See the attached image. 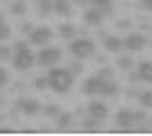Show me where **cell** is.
Returning <instances> with one entry per match:
<instances>
[{"mask_svg": "<svg viewBox=\"0 0 152 136\" xmlns=\"http://www.w3.org/2000/svg\"><path fill=\"white\" fill-rule=\"evenodd\" d=\"M73 82H75V75L68 71V68H52L48 71V86H50L55 93H61L66 95L70 89H73Z\"/></svg>", "mask_w": 152, "mask_h": 136, "instance_id": "cell-1", "label": "cell"}, {"mask_svg": "<svg viewBox=\"0 0 152 136\" xmlns=\"http://www.w3.org/2000/svg\"><path fill=\"white\" fill-rule=\"evenodd\" d=\"M12 64H14V68H16V71H20V73L30 71L32 66L37 64V59H34V55H32V50H30V45H27L25 41H18V43L14 45Z\"/></svg>", "mask_w": 152, "mask_h": 136, "instance_id": "cell-2", "label": "cell"}, {"mask_svg": "<svg viewBox=\"0 0 152 136\" xmlns=\"http://www.w3.org/2000/svg\"><path fill=\"white\" fill-rule=\"evenodd\" d=\"M95 50V43L91 39H86V36H82V39H73L70 41V52H73V57L75 59H89L91 55H93Z\"/></svg>", "mask_w": 152, "mask_h": 136, "instance_id": "cell-3", "label": "cell"}, {"mask_svg": "<svg viewBox=\"0 0 152 136\" xmlns=\"http://www.w3.org/2000/svg\"><path fill=\"white\" fill-rule=\"evenodd\" d=\"M34 59H37L39 66L50 68V66H57L59 61H61V50H59V48H52V45H48V48L43 45V50H39V55Z\"/></svg>", "mask_w": 152, "mask_h": 136, "instance_id": "cell-4", "label": "cell"}, {"mask_svg": "<svg viewBox=\"0 0 152 136\" xmlns=\"http://www.w3.org/2000/svg\"><path fill=\"white\" fill-rule=\"evenodd\" d=\"M145 43H148V39L141 32H132V34H127L125 39H123L125 50H129V52H141L143 48H145Z\"/></svg>", "mask_w": 152, "mask_h": 136, "instance_id": "cell-5", "label": "cell"}, {"mask_svg": "<svg viewBox=\"0 0 152 136\" xmlns=\"http://www.w3.org/2000/svg\"><path fill=\"white\" fill-rule=\"evenodd\" d=\"M50 39H52V30L50 27H34L30 32V43H34V45H48L50 43Z\"/></svg>", "mask_w": 152, "mask_h": 136, "instance_id": "cell-6", "label": "cell"}, {"mask_svg": "<svg viewBox=\"0 0 152 136\" xmlns=\"http://www.w3.org/2000/svg\"><path fill=\"white\" fill-rule=\"evenodd\" d=\"M104 82H107L104 77H100V75H93V77H89L86 82H84L82 93H84V95H100V93H102V86H104Z\"/></svg>", "mask_w": 152, "mask_h": 136, "instance_id": "cell-7", "label": "cell"}, {"mask_svg": "<svg viewBox=\"0 0 152 136\" xmlns=\"http://www.w3.org/2000/svg\"><path fill=\"white\" fill-rule=\"evenodd\" d=\"M89 116L95 118L98 123H102V120L109 116V107L104 102H100V100H91L89 102Z\"/></svg>", "mask_w": 152, "mask_h": 136, "instance_id": "cell-8", "label": "cell"}, {"mask_svg": "<svg viewBox=\"0 0 152 136\" xmlns=\"http://www.w3.org/2000/svg\"><path fill=\"white\" fill-rule=\"evenodd\" d=\"M134 77L139 79V82H148V84H152V61H141L139 66H136V75Z\"/></svg>", "mask_w": 152, "mask_h": 136, "instance_id": "cell-9", "label": "cell"}, {"mask_svg": "<svg viewBox=\"0 0 152 136\" xmlns=\"http://www.w3.org/2000/svg\"><path fill=\"white\" fill-rule=\"evenodd\" d=\"M18 109L25 116H37L39 111H41V104L37 100H32V97H23V100H18Z\"/></svg>", "mask_w": 152, "mask_h": 136, "instance_id": "cell-10", "label": "cell"}, {"mask_svg": "<svg viewBox=\"0 0 152 136\" xmlns=\"http://www.w3.org/2000/svg\"><path fill=\"white\" fill-rule=\"evenodd\" d=\"M102 20H104V16H102L95 7H89V9L84 12V23H86V25L98 27V25H102Z\"/></svg>", "mask_w": 152, "mask_h": 136, "instance_id": "cell-11", "label": "cell"}, {"mask_svg": "<svg viewBox=\"0 0 152 136\" xmlns=\"http://www.w3.org/2000/svg\"><path fill=\"white\" fill-rule=\"evenodd\" d=\"M116 123H118V127H132L134 123V113L129 109H121V111H116Z\"/></svg>", "mask_w": 152, "mask_h": 136, "instance_id": "cell-12", "label": "cell"}, {"mask_svg": "<svg viewBox=\"0 0 152 136\" xmlns=\"http://www.w3.org/2000/svg\"><path fill=\"white\" fill-rule=\"evenodd\" d=\"M123 48H125V45H123V39H121V36H104V50H107V52L118 55Z\"/></svg>", "mask_w": 152, "mask_h": 136, "instance_id": "cell-13", "label": "cell"}, {"mask_svg": "<svg viewBox=\"0 0 152 136\" xmlns=\"http://www.w3.org/2000/svg\"><path fill=\"white\" fill-rule=\"evenodd\" d=\"M52 12L59 14V16H66V18H68L70 14H73V7H70L68 0H52Z\"/></svg>", "mask_w": 152, "mask_h": 136, "instance_id": "cell-14", "label": "cell"}, {"mask_svg": "<svg viewBox=\"0 0 152 136\" xmlns=\"http://www.w3.org/2000/svg\"><path fill=\"white\" fill-rule=\"evenodd\" d=\"M91 5H93L102 16H111V14H114V0H91Z\"/></svg>", "mask_w": 152, "mask_h": 136, "instance_id": "cell-15", "label": "cell"}, {"mask_svg": "<svg viewBox=\"0 0 152 136\" xmlns=\"http://www.w3.org/2000/svg\"><path fill=\"white\" fill-rule=\"evenodd\" d=\"M37 12L41 18H45V16H52V0H37Z\"/></svg>", "mask_w": 152, "mask_h": 136, "instance_id": "cell-16", "label": "cell"}, {"mask_svg": "<svg viewBox=\"0 0 152 136\" xmlns=\"http://www.w3.org/2000/svg\"><path fill=\"white\" fill-rule=\"evenodd\" d=\"M75 34H77V27L73 23H61L59 25V36L61 39H75Z\"/></svg>", "mask_w": 152, "mask_h": 136, "instance_id": "cell-17", "label": "cell"}, {"mask_svg": "<svg viewBox=\"0 0 152 136\" xmlns=\"http://www.w3.org/2000/svg\"><path fill=\"white\" fill-rule=\"evenodd\" d=\"M116 66H118V68H123V71H132V68H134V59L129 57V55H118Z\"/></svg>", "mask_w": 152, "mask_h": 136, "instance_id": "cell-18", "label": "cell"}, {"mask_svg": "<svg viewBox=\"0 0 152 136\" xmlns=\"http://www.w3.org/2000/svg\"><path fill=\"white\" fill-rule=\"evenodd\" d=\"M70 125H73V113H68V111L64 113V111H61V113L57 116V127H59V129H68Z\"/></svg>", "mask_w": 152, "mask_h": 136, "instance_id": "cell-19", "label": "cell"}, {"mask_svg": "<svg viewBox=\"0 0 152 136\" xmlns=\"http://www.w3.org/2000/svg\"><path fill=\"white\" fill-rule=\"evenodd\" d=\"M139 104L143 109H152V91H143L139 93Z\"/></svg>", "mask_w": 152, "mask_h": 136, "instance_id": "cell-20", "label": "cell"}, {"mask_svg": "<svg viewBox=\"0 0 152 136\" xmlns=\"http://www.w3.org/2000/svg\"><path fill=\"white\" fill-rule=\"evenodd\" d=\"M43 113H45V116H48V118H57L59 113H61V109H59L57 104H48V107H45V109H43Z\"/></svg>", "mask_w": 152, "mask_h": 136, "instance_id": "cell-21", "label": "cell"}, {"mask_svg": "<svg viewBox=\"0 0 152 136\" xmlns=\"http://www.w3.org/2000/svg\"><path fill=\"white\" fill-rule=\"evenodd\" d=\"M9 36H12V27L2 20V23H0V41H7Z\"/></svg>", "mask_w": 152, "mask_h": 136, "instance_id": "cell-22", "label": "cell"}, {"mask_svg": "<svg viewBox=\"0 0 152 136\" xmlns=\"http://www.w3.org/2000/svg\"><path fill=\"white\" fill-rule=\"evenodd\" d=\"M12 14H14V16H23V14H25V2H23V0L14 2V5H12Z\"/></svg>", "mask_w": 152, "mask_h": 136, "instance_id": "cell-23", "label": "cell"}, {"mask_svg": "<svg viewBox=\"0 0 152 136\" xmlns=\"http://www.w3.org/2000/svg\"><path fill=\"white\" fill-rule=\"evenodd\" d=\"M12 55H14V50L9 48V45H0V59H2V61L12 59Z\"/></svg>", "mask_w": 152, "mask_h": 136, "instance_id": "cell-24", "label": "cell"}, {"mask_svg": "<svg viewBox=\"0 0 152 136\" xmlns=\"http://www.w3.org/2000/svg\"><path fill=\"white\" fill-rule=\"evenodd\" d=\"M95 123H98V120H95V118H84V127H86V129H95Z\"/></svg>", "mask_w": 152, "mask_h": 136, "instance_id": "cell-25", "label": "cell"}, {"mask_svg": "<svg viewBox=\"0 0 152 136\" xmlns=\"http://www.w3.org/2000/svg\"><path fill=\"white\" fill-rule=\"evenodd\" d=\"M139 5H141V9H145V12L152 14V0H141Z\"/></svg>", "mask_w": 152, "mask_h": 136, "instance_id": "cell-26", "label": "cell"}, {"mask_svg": "<svg viewBox=\"0 0 152 136\" xmlns=\"http://www.w3.org/2000/svg\"><path fill=\"white\" fill-rule=\"evenodd\" d=\"M34 84H37V89H45V86H48V77H37Z\"/></svg>", "mask_w": 152, "mask_h": 136, "instance_id": "cell-27", "label": "cell"}, {"mask_svg": "<svg viewBox=\"0 0 152 136\" xmlns=\"http://www.w3.org/2000/svg\"><path fill=\"white\" fill-rule=\"evenodd\" d=\"M5 84H7V71L2 68V66H0V89H2Z\"/></svg>", "mask_w": 152, "mask_h": 136, "instance_id": "cell-28", "label": "cell"}, {"mask_svg": "<svg viewBox=\"0 0 152 136\" xmlns=\"http://www.w3.org/2000/svg\"><path fill=\"white\" fill-rule=\"evenodd\" d=\"M132 113H134V123H136V120H139V123L145 120V111H132Z\"/></svg>", "mask_w": 152, "mask_h": 136, "instance_id": "cell-29", "label": "cell"}, {"mask_svg": "<svg viewBox=\"0 0 152 136\" xmlns=\"http://www.w3.org/2000/svg\"><path fill=\"white\" fill-rule=\"evenodd\" d=\"M98 75H100V77H104V79H111V68H102Z\"/></svg>", "mask_w": 152, "mask_h": 136, "instance_id": "cell-30", "label": "cell"}, {"mask_svg": "<svg viewBox=\"0 0 152 136\" xmlns=\"http://www.w3.org/2000/svg\"><path fill=\"white\" fill-rule=\"evenodd\" d=\"M70 68H73V71H70V73H73V75H75V73H82V71H84V66L80 64V61H75V64L70 66Z\"/></svg>", "mask_w": 152, "mask_h": 136, "instance_id": "cell-31", "label": "cell"}, {"mask_svg": "<svg viewBox=\"0 0 152 136\" xmlns=\"http://www.w3.org/2000/svg\"><path fill=\"white\" fill-rule=\"evenodd\" d=\"M20 30H23V32H25V34H30L32 30H34V25H32L30 20H27V23H23V25H20Z\"/></svg>", "mask_w": 152, "mask_h": 136, "instance_id": "cell-32", "label": "cell"}, {"mask_svg": "<svg viewBox=\"0 0 152 136\" xmlns=\"http://www.w3.org/2000/svg\"><path fill=\"white\" fill-rule=\"evenodd\" d=\"M73 2H77V5H82V7H89L91 5V0H73Z\"/></svg>", "mask_w": 152, "mask_h": 136, "instance_id": "cell-33", "label": "cell"}, {"mask_svg": "<svg viewBox=\"0 0 152 136\" xmlns=\"http://www.w3.org/2000/svg\"><path fill=\"white\" fill-rule=\"evenodd\" d=\"M2 18H5V16H2V12H0V23H2Z\"/></svg>", "mask_w": 152, "mask_h": 136, "instance_id": "cell-34", "label": "cell"}, {"mask_svg": "<svg viewBox=\"0 0 152 136\" xmlns=\"http://www.w3.org/2000/svg\"><path fill=\"white\" fill-rule=\"evenodd\" d=\"M7 2H9V0H7Z\"/></svg>", "mask_w": 152, "mask_h": 136, "instance_id": "cell-35", "label": "cell"}, {"mask_svg": "<svg viewBox=\"0 0 152 136\" xmlns=\"http://www.w3.org/2000/svg\"><path fill=\"white\" fill-rule=\"evenodd\" d=\"M23 2H25V0H23Z\"/></svg>", "mask_w": 152, "mask_h": 136, "instance_id": "cell-36", "label": "cell"}, {"mask_svg": "<svg viewBox=\"0 0 152 136\" xmlns=\"http://www.w3.org/2000/svg\"><path fill=\"white\" fill-rule=\"evenodd\" d=\"M0 118H2V116H0Z\"/></svg>", "mask_w": 152, "mask_h": 136, "instance_id": "cell-37", "label": "cell"}]
</instances>
